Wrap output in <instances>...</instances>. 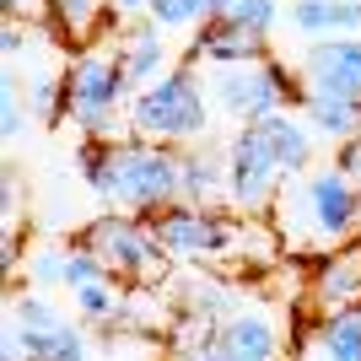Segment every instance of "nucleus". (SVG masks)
Wrapping results in <instances>:
<instances>
[{
	"label": "nucleus",
	"instance_id": "obj_13",
	"mask_svg": "<svg viewBox=\"0 0 361 361\" xmlns=\"http://www.w3.org/2000/svg\"><path fill=\"white\" fill-rule=\"evenodd\" d=\"M302 119L318 140L329 146H345V140L361 135V97H345V92H324V87H302Z\"/></svg>",
	"mask_w": 361,
	"mask_h": 361
},
{
	"label": "nucleus",
	"instance_id": "obj_17",
	"mask_svg": "<svg viewBox=\"0 0 361 361\" xmlns=\"http://www.w3.org/2000/svg\"><path fill=\"white\" fill-rule=\"evenodd\" d=\"M259 130H264V140H270V151H275V162H281V173H286V178L313 173V146H318V135L307 130V119L275 114V119H264Z\"/></svg>",
	"mask_w": 361,
	"mask_h": 361
},
{
	"label": "nucleus",
	"instance_id": "obj_29",
	"mask_svg": "<svg viewBox=\"0 0 361 361\" xmlns=\"http://www.w3.org/2000/svg\"><path fill=\"white\" fill-rule=\"evenodd\" d=\"M334 167H340V173H345V178L361 189V135L345 140V146H334Z\"/></svg>",
	"mask_w": 361,
	"mask_h": 361
},
{
	"label": "nucleus",
	"instance_id": "obj_24",
	"mask_svg": "<svg viewBox=\"0 0 361 361\" xmlns=\"http://www.w3.org/2000/svg\"><path fill=\"white\" fill-rule=\"evenodd\" d=\"M27 108H32V119H44V124H54L65 114V81L54 71H38L27 81Z\"/></svg>",
	"mask_w": 361,
	"mask_h": 361
},
{
	"label": "nucleus",
	"instance_id": "obj_12",
	"mask_svg": "<svg viewBox=\"0 0 361 361\" xmlns=\"http://www.w3.org/2000/svg\"><path fill=\"white\" fill-rule=\"evenodd\" d=\"M226 195V146L195 140L178 151V200L183 205H216Z\"/></svg>",
	"mask_w": 361,
	"mask_h": 361
},
{
	"label": "nucleus",
	"instance_id": "obj_1",
	"mask_svg": "<svg viewBox=\"0 0 361 361\" xmlns=\"http://www.w3.org/2000/svg\"><path fill=\"white\" fill-rule=\"evenodd\" d=\"M75 167L97 200L124 216H157L178 205V146L162 140H81Z\"/></svg>",
	"mask_w": 361,
	"mask_h": 361
},
{
	"label": "nucleus",
	"instance_id": "obj_11",
	"mask_svg": "<svg viewBox=\"0 0 361 361\" xmlns=\"http://www.w3.org/2000/svg\"><path fill=\"white\" fill-rule=\"evenodd\" d=\"M264 54H270L264 38L238 27V22H226V16L205 22V27L189 38V65H211V71H221V65H248V60H264Z\"/></svg>",
	"mask_w": 361,
	"mask_h": 361
},
{
	"label": "nucleus",
	"instance_id": "obj_23",
	"mask_svg": "<svg viewBox=\"0 0 361 361\" xmlns=\"http://www.w3.org/2000/svg\"><path fill=\"white\" fill-rule=\"evenodd\" d=\"M27 124H32L27 87L16 81V65H6V75H0V135H6V146H16Z\"/></svg>",
	"mask_w": 361,
	"mask_h": 361
},
{
	"label": "nucleus",
	"instance_id": "obj_30",
	"mask_svg": "<svg viewBox=\"0 0 361 361\" xmlns=\"http://www.w3.org/2000/svg\"><path fill=\"white\" fill-rule=\"evenodd\" d=\"M27 44H32V38H27V27H16V16H11V22H6V32H0L6 65H16V60H22V54H27Z\"/></svg>",
	"mask_w": 361,
	"mask_h": 361
},
{
	"label": "nucleus",
	"instance_id": "obj_2",
	"mask_svg": "<svg viewBox=\"0 0 361 361\" xmlns=\"http://www.w3.org/2000/svg\"><path fill=\"white\" fill-rule=\"evenodd\" d=\"M281 243L297 254H340L361 238V189L340 167H313L275 200Z\"/></svg>",
	"mask_w": 361,
	"mask_h": 361
},
{
	"label": "nucleus",
	"instance_id": "obj_33",
	"mask_svg": "<svg viewBox=\"0 0 361 361\" xmlns=\"http://www.w3.org/2000/svg\"><path fill=\"white\" fill-rule=\"evenodd\" d=\"M0 6H6V22H11L16 11H27V6H38V0H0Z\"/></svg>",
	"mask_w": 361,
	"mask_h": 361
},
{
	"label": "nucleus",
	"instance_id": "obj_25",
	"mask_svg": "<svg viewBox=\"0 0 361 361\" xmlns=\"http://www.w3.org/2000/svg\"><path fill=\"white\" fill-rule=\"evenodd\" d=\"M226 22L270 38V32L281 27V0H226Z\"/></svg>",
	"mask_w": 361,
	"mask_h": 361
},
{
	"label": "nucleus",
	"instance_id": "obj_5",
	"mask_svg": "<svg viewBox=\"0 0 361 361\" xmlns=\"http://www.w3.org/2000/svg\"><path fill=\"white\" fill-rule=\"evenodd\" d=\"M291 75L281 60H248V65H221L211 71V103L216 114H226L232 124H264L275 114H286V97H291Z\"/></svg>",
	"mask_w": 361,
	"mask_h": 361
},
{
	"label": "nucleus",
	"instance_id": "obj_20",
	"mask_svg": "<svg viewBox=\"0 0 361 361\" xmlns=\"http://www.w3.org/2000/svg\"><path fill=\"white\" fill-rule=\"evenodd\" d=\"M44 6H49L54 32L71 38V44H87L92 32L103 27V16H108V0H44Z\"/></svg>",
	"mask_w": 361,
	"mask_h": 361
},
{
	"label": "nucleus",
	"instance_id": "obj_22",
	"mask_svg": "<svg viewBox=\"0 0 361 361\" xmlns=\"http://www.w3.org/2000/svg\"><path fill=\"white\" fill-rule=\"evenodd\" d=\"M71 302H75V313L87 318V324H103V329H114L119 313H124V291H119L114 275H103V281H92V286L71 291Z\"/></svg>",
	"mask_w": 361,
	"mask_h": 361
},
{
	"label": "nucleus",
	"instance_id": "obj_18",
	"mask_svg": "<svg viewBox=\"0 0 361 361\" xmlns=\"http://www.w3.org/2000/svg\"><path fill=\"white\" fill-rule=\"evenodd\" d=\"M6 329L22 340V356L27 361H87L92 356L81 324H71V318L49 324V329H16V324H6Z\"/></svg>",
	"mask_w": 361,
	"mask_h": 361
},
{
	"label": "nucleus",
	"instance_id": "obj_8",
	"mask_svg": "<svg viewBox=\"0 0 361 361\" xmlns=\"http://www.w3.org/2000/svg\"><path fill=\"white\" fill-rule=\"evenodd\" d=\"M151 232L167 248V259H183V264H200V259H221L232 248H243V226H232L216 205H167V211L151 216Z\"/></svg>",
	"mask_w": 361,
	"mask_h": 361
},
{
	"label": "nucleus",
	"instance_id": "obj_14",
	"mask_svg": "<svg viewBox=\"0 0 361 361\" xmlns=\"http://www.w3.org/2000/svg\"><path fill=\"white\" fill-rule=\"evenodd\" d=\"M114 54H119V65H124V81H130V92L151 87V81H162V75L173 71V49H167L162 27H157L151 16L130 27V38H124Z\"/></svg>",
	"mask_w": 361,
	"mask_h": 361
},
{
	"label": "nucleus",
	"instance_id": "obj_15",
	"mask_svg": "<svg viewBox=\"0 0 361 361\" xmlns=\"http://www.w3.org/2000/svg\"><path fill=\"white\" fill-rule=\"evenodd\" d=\"M286 22L313 38H361V0H291Z\"/></svg>",
	"mask_w": 361,
	"mask_h": 361
},
{
	"label": "nucleus",
	"instance_id": "obj_26",
	"mask_svg": "<svg viewBox=\"0 0 361 361\" xmlns=\"http://www.w3.org/2000/svg\"><path fill=\"white\" fill-rule=\"evenodd\" d=\"M167 302H157V297H124V313H119V324H114V329H135V334H157L167 324Z\"/></svg>",
	"mask_w": 361,
	"mask_h": 361
},
{
	"label": "nucleus",
	"instance_id": "obj_19",
	"mask_svg": "<svg viewBox=\"0 0 361 361\" xmlns=\"http://www.w3.org/2000/svg\"><path fill=\"white\" fill-rule=\"evenodd\" d=\"M313 361H361V302L313 329Z\"/></svg>",
	"mask_w": 361,
	"mask_h": 361
},
{
	"label": "nucleus",
	"instance_id": "obj_32",
	"mask_svg": "<svg viewBox=\"0 0 361 361\" xmlns=\"http://www.w3.org/2000/svg\"><path fill=\"white\" fill-rule=\"evenodd\" d=\"M157 0H114V11H124V16H146Z\"/></svg>",
	"mask_w": 361,
	"mask_h": 361
},
{
	"label": "nucleus",
	"instance_id": "obj_28",
	"mask_svg": "<svg viewBox=\"0 0 361 361\" xmlns=\"http://www.w3.org/2000/svg\"><path fill=\"white\" fill-rule=\"evenodd\" d=\"M103 275H108V264L92 254L87 243H75L71 259H65V291H81V286H92V281H103Z\"/></svg>",
	"mask_w": 361,
	"mask_h": 361
},
{
	"label": "nucleus",
	"instance_id": "obj_7",
	"mask_svg": "<svg viewBox=\"0 0 361 361\" xmlns=\"http://www.w3.org/2000/svg\"><path fill=\"white\" fill-rule=\"evenodd\" d=\"M281 189H286V173L275 162L264 130L238 124V135L226 140V200H232V211H243V216L270 211L281 200Z\"/></svg>",
	"mask_w": 361,
	"mask_h": 361
},
{
	"label": "nucleus",
	"instance_id": "obj_31",
	"mask_svg": "<svg viewBox=\"0 0 361 361\" xmlns=\"http://www.w3.org/2000/svg\"><path fill=\"white\" fill-rule=\"evenodd\" d=\"M0 211H6V221L16 216V173H6V178H0Z\"/></svg>",
	"mask_w": 361,
	"mask_h": 361
},
{
	"label": "nucleus",
	"instance_id": "obj_9",
	"mask_svg": "<svg viewBox=\"0 0 361 361\" xmlns=\"http://www.w3.org/2000/svg\"><path fill=\"white\" fill-rule=\"evenodd\" d=\"M211 350H216V361H281L286 356V340H281L270 313L238 307V313H226L211 329Z\"/></svg>",
	"mask_w": 361,
	"mask_h": 361
},
{
	"label": "nucleus",
	"instance_id": "obj_16",
	"mask_svg": "<svg viewBox=\"0 0 361 361\" xmlns=\"http://www.w3.org/2000/svg\"><path fill=\"white\" fill-rule=\"evenodd\" d=\"M313 302L324 307V318L329 313H345V307H356L361 302V254H324V264H318L313 275Z\"/></svg>",
	"mask_w": 361,
	"mask_h": 361
},
{
	"label": "nucleus",
	"instance_id": "obj_10",
	"mask_svg": "<svg viewBox=\"0 0 361 361\" xmlns=\"http://www.w3.org/2000/svg\"><path fill=\"white\" fill-rule=\"evenodd\" d=\"M297 81L361 97V38H313L297 60Z\"/></svg>",
	"mask_w": 361,
	"mask_h": 361
},
{
	"label": "nucleus",
	"instance_id": "obj_4",
	"mask_svg": "<svg viewBox=\"0 0 361 361\" xmlns=\"http://www.w3.org/2000/svg\"><path fill=\"white\" fill-rule=\"evenodd\" d=\"M130 81L119 54L81 49L65 75V114L87 140H130Z\"/></svg>",
	"mask_w": 361,
	"mask_h": 361
},
{
	"label": "nucleus",
	"instance_id": "obj_3",
	"mask_svg": "<svg viewBox=\"0 0 361 361\" xmlns=\"http://www.w3.org/2000/svg\"><path fill=\"white\" fill-rule=\"evenodd\" d=\"M211 87L195 65H173L162 81H151L130 97V135L135 140H162V146H195L205 140L211 124Z\"/></svg>",
	"mask_w": 361,
	"mask_h": 361
},
{
	"label": "nucleus",
	"instance_id": "obj_21",
	"mask_svg": "<svg viewBox=\"0 0 361 361\" xmlns=\"http://www.w3.org/2000/svg\"><path fill=\"white\" fill-rule=\"evenodd\" d=\"M146 16H151L162 32H200L205 22L226 16V0H157Z\"/></svg>",
	"mask_w": 361,
	"mask_h": 361
},
{
	"label": "nucleus",
	"instance_id": "obj_6",
	"mask_svg": "<svg viewBox=\"0 0 361 361\" xmlns=\"http://www.w3.org/2000/svg\"><path fill=\"white\" fill-rule=\"evenodd\" d=\"M92 254L108 264L114 281H130V286H151V281H162L167 275V248L157 243L151 221H135V216L124 211H108L87 226V238H81Z\"/></svg>",
	"mask_w": 361,
	"mask_h": 361
},
{
	"label": "nucleus",
	"instance_id": "obj_27",
	"mask_svg": "<svg viewBox=\"0 0 361 361\" xmlns=\"http://www.w3.org/2000/svg\"><path fill=\"white\" fill-rule=\"evenodd\" d=\"M65 259H71V248H38V254L27 259V281H32L38 291L65 286Z\"/></svg>",
	"mask_w": 361,
	"mask_h": 361
}]
</instances>
